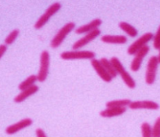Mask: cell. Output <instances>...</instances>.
I'll use <instances>...</instances> for the list:
<instances>
[{
  "label": "cell",
  "instance_id": "6da1fadb",
  "mask_svg": "<svg viewBox=\"0 0 160 137\" xmlns=\"http://www.w3.org/2000/svg\"><path fill=\"white\" fill-rule=\"evenodd\" d=\"M75 23H66L64 26L62 27L61 29H59V31L57 33L53 39L51 41V46L53 49L58 48L59 46L62 45V43L63 42V40L66 39V37L68 36L69 33H70L75 29Z\"/></svg>",
  "mask_w": 160,
  "mask_h": 137
},
{
  "label": "cell",
  "instance_id": "7a4b0ae2",
  "mask_svg": "<svg viewBox=\"0 0 160 137\" xmlns=\"http://www.w3.org/2000/svg\"><path fill=\"white\" fill-rule=\"evenodd\" d=\"M159 63V60L157 56H152L148 60L145 76V81L147 85H152L156 81L158 68Z\"/></svg>",
  "mask_w": 160,
  "mask_h": 137
},
{
  "label": "cell",
  "instance_id": "3957f363",
  "mask_svg": "<svg viewBox=\"0 0 160 137\" xmlns=\"http://www.w3.org/2000/svg\"><path fill=\"white\" fill-rule=\"evenodd\" d=\"M50 68V54L47 51H43L40 54L39 69L38 72V82H44L47 79Z\"/></svg>",
  "mask_w": 160,
  "mask_h": 137
},
{
  "label": "cell",
  "instance_id": "277c9868",
  "mask_svg": "<svg viewBox=\"0 0 160 137\" xmlns=\"http://www.w3.org/2000/svg\"><path fill=\"white\" fill-rule=\"evenodd\" d=\"M61 3H52L50 7H48V9L46 10V12L43 14L41 17H39L38 21L36 22L35 24H34V28L35 29H40L41 28L46 25V23H48L52 17H53L56 13H58L60 9H61Z\"/></svg>",
  "mask_w": 160,
  "mask_h": 137
},
{
  "label": "cell",
  "instance_id": "5b68a950",
  "mask_svg": "<svg viewBox=\"0 0 160 137\" xmlns=\"http://www.w3.org/2000/svg\"><path fill=\"white\" fill-rule=\"evenodd\" d=\"M60 58L62 60H78V59H90L95 58V53L92 51H70L61 53Z\"/></svg>",
  "mask_w": 160,
  "mask_h": 137
},
{
  "label": "cell",
  "instance_id": "8992f818",
  "mask_svg": "<svg viewBox=\"0 0 160 137\" xmlns=\"http://www.w3.org/2000/svg\"><path fill=\"white\" fill-rule=\"evenodd\" d=\"M153 33H146L143 35L141 36L134 43H132L129 47L128 48V55H134L136 52L141 50L142 47L147 46V44L153 39Z\"/></svg>",
  "mask_w": 160,
  "mask_h": 137
},
{
  "label": "cell",
  "instance_id": "52a82bcc",
  "mask_svg": "<svg viewBox=\"0 0 160 137\" xmlns=\"http://www.w3.org/2000/svg\"><path fill=\"white\" fill-rule=\"evenodd\" d=\"M150 51V47L147 46H145L142 47L141 50H139L135 54H134V59L132 60V63L130 64V69L133 72H137L142 64L143 59L146 58V56L148 54Z\"/></svg>",
  "mask_w": 160,
  "mask_h": 137
},
{
  "label": "cell",
  "instance_id": "ba28073f",
  "mask_svg": "<svg viewBox=\"0 0 160 137\" xmlns=\"http://www.w3.org/2000/svg\"><path fill=\"white\" fill-rule=\"evenodd\" d=\"M100 33H101V31H100L99 28H97V29L93 30L92 32H89L84 37H82V39H80L77 41H75L73 44L72 48L74 50H78L80 48H82L83 46H87L88 44H89L91 41H92L93 39H96L98 36H99Z\"/></svg>",
  "mask_w": 160,
  "mask_h": 137
},
{
  "label": "cell",
  "instance_id": "9c48e42d",
  "mask_svg": "<svg viewBox=\"0 0 160 137\" xmlns=\"http://www.w3.org/2000/svg\"><path fill=\"white\" fill-rule=\"evenodd\" d=\"M91 64L92 66V68H94V70L96 73L98 74V75L100 78L105 82H111L112 81V77L111 75L107 72V70L105 69V67L103 66V64L100 62V60L98 59L92 58L91 60Z\"/></svg>",
  "mask_w": 160,
  "mask_h": 137
},
{
  "label": "cell",
  "instance_id": "30bf717a",
  "mask_svg": "<svg viewBox=\"0 0 160 137\" xmlns=\"http://www.w3.org/2000/svg\"><path fill=\"white\" fill-rule=\"evenodd\" d=\"M128 107L131 110H158L159 105L158 103L152 100H138V101H131L128 104Z\"/></svg>",
  "mask_w": 160,
  "mask_h": 137
},
{
  "label": "cell",
  "instance_id": "8fae6325",
  "mask_svg": "<svg viewBox=\"0 0 160 137\" xmlns=\"http://www.w3.org/2000/svg\"><path fill=\"white\" fill-rule=\"evenodd\" d=\"M32 124H33V120L31 118H24L22 120L19 121L16 124L7 127L5 131H6L7 134H14L17 132H19L20 130H22V129H24L31 126Z\"/></svg>",
  "mask_w": 160,
  "mask_h": 137
},
{
  "label": "cell",
  "instance_id": "7c38bea8",
  "mask_svg": "<svg viewBox=\"0 0 160 137\" xmlns=\"http://www.w3.org/2000/svg\"><path fill=\"white\" fill-rule=\"evenodd\" d=\"M102 24V21L100 19H94L92 20V22H90L86 25L81 26L80 28H77L75 29V33L77 34H84V33H88L89 32H92L93 30L98 28V27Z\"/></svg>",
  "mask_w": 160,
  "mask_h": 137
},
{
  "label": "cell",
  "instance_id": "4fadbf2b",
  "mask_svg": "<svg viewBox=\"0 0 160 137\" xmlns=\"http://www.w3.org/2000/svg\"><path fill=\"white\" fill-rule=\"evenodd\" d=\"M39 91V87L37 85L32 86V87H30V88H27V89H24L22 91H21L19 94L17 95L15 99H14V101L16 102V103H22L24 100H26L27 99L30 97V96H32L33 94H36L37 92Z\"/></svg>",
  "mask_w": 160,
  "mask_h": 137
},
{
  "label": "cell",
  "instance_id": "5bb4252c",
  "mask_svg": "<svg viewBox=\"0 0 160 137\" xmlns=\"http://www.w3.org/2000/svg\"><path fill=\"white\" fill-rule=\"evenodd\" d=\"M127 111L126 107H106L105 110L100 111L99 115L102 118H109L121 116Z\"/></svg>",
  "mask_w": 160,
  "mask_h": 137
},
{
  "label": "cell",
  "instance_id": "9a60e30c",
  "mask_svg": "<svg viewBox=\"0 0 160 137\" xmlns=\"http://www.w3.org/2000/svg\"><path fill=\"white\" fill-rule=\"evenodd\" d=\"M101 41L107 44H116V45H122L128 41L127 37L124 35H110L105 34L101 37Z\"/></svg>",
  "mask_w": 160,
  "mask_h": 137
},
{
  "label": "cell",
  "instance_id": "2e32d148",
  "mask_svg": "<svg viewBox=\"0 0 160 137\" xmlns=\"http://www.w3.org/2000/svg\"><path fill=\"white\" fill-rule=\"evenodd\" d=\"M119 28H121L123 32L127 33L128 35L130 36L132 38L136 37L138 34V30L134 28V26L130 25L129 23H125V22H121L119 23Z\"/></svg>",
  "mask_w": 160,
  "mask_h": 137
},
{
  "label": "cell",
  "instance_id": "e0dca14e",
  "mask_svg": "<svg viewBox=\"0 0 160 137\" xmlns=\"http://www.w3.org/2000/svg\"><path fill=\"white\" fill-rule=\"evenodd\" d=\"M119 75H120L121 78L122 79V81H123V82L126 84V86H127L128 88H130V89H134V88H135V87H136V83L134 82V80L133 79V77L130 75V74H129L126 69L123 70L122 73H120Z\"/></svg>",
  "mask_w": 160,
  "mask_h": 137
},
{
  "label": "cell",
  "instance_id": "ac0fdd59",
  "mask_svg": "<svg viewBox=\"0 0 160 137\" xmlns=\"http://www.w3.org/2000/svg\"><path fill=\"white\" fill-rule=\"evenodd\" d=\"M38 81V76L35 75H29L27 79H25L22 82H21L18 86L20 91H22L24 89L30 88L32 86L34 85V83Z\"/></svg>",
  "mask_w": 160,
  "mask_h": 137
},
{
  "label": "cell",
  "instance_id": "d6986e66",
  "mask_svg": "<svg viewBox=\"0 0 160 137\" xmlns=\"http://www.w3.org/2000/svg\"><path fill=\"white\" fill-rule=\"evenodd\" d=\"M100 62H101V63L103 64V66L105 67V69L107 70L108 73L111 75L112 78H115V77L118 75V73L117 72V70L115 69L114 66L111 63V60H108V59L105 58H102L100 59Z\"/></svg>",
  "mask_w": 160,
  "mask_h": 137
},
{
  "label": "cell",
  "instance_id": "ffe728a7",
  "mask_svg": "<svg viewBox=\"0 0 160 137\" xmlns=\"http://www.w3.org/2000/svg\"><path fill=\"white\" fill-rule=\"evenodd\" d=\"M131 103L130 99H118L112 100L106 103V107H126Z\"/></svg>",
  "mask_w": 160,
  "mask_h": 137
},
{
  "label": "cell",
  "instance_id": "44dd1931",
  "mask_svg": "<svg viewBox=\"0 0 160 137\" xmlns=\"http://www.w3.org/2000/svg\"><path fill=\"white\" fill-rule=\"evenodd\" d=\"M141 134L143 137H151L152 136V127L150 124L145 122L141 124Z\"/></svg>",
  "mask_w": 160,
  "mask_h": 137
},
{
  "label": "cell",
  "instance_id": "7402d4cb",
  "mask_svg": "<svg viewBox=\"0 0 160 137\" xmlns=\"http://www.w3.org/2000/svg\"><path fill=\"white\" fill-rule=\"evenodd\" d=\"M20 33L19 29H14L13 31H11L10 33V34L7 36L6 39L4 40V44L7 45V46H10V45H12L14 43V41L17 39V38L18 37Z\"/></svg>",
  "mask_w": 160,
  "mask_h": 137
},
{
  "label": "cell",
  "instance_id": "603a6c76",
  "mask_svg": "<svg viewBox=\"0 0 160 137\" xmlns=\"http://www.w3.org/2000/svg\"><path fill=\"white\" fill-rule=\"evenodd\" d=\"M111 63L113 64L115 69L117 70V72H118V74H120V73H122L123 70H125L124 66L122 65V63H121V61H120L117 57H112L111 58Z\"/></svg>",
  "mask_w": 160,
  "mask_h": 137
},
{
  "label": "cell",
  "instance_id": "cb8c5ba5",
  "mask_svg": "<svg viewBox=\"0 0 160 137\" xmlns=\"http://www.w3.org/2000/svg\"><path fill=\"white\" fill-rule=\"evenodd\" d=\"M152 136L160 137V117L156 119L152 127Z\"/></svg>",
  "mask_w": 160,
  "mask_h": 137
},
{
  "label": "cell",
  "instance_id": "d4e9b609",
  "mask_svg": "<svg viewBox=\"0 0 160 137\" xmlns=\"http://www.w3.org/2000/svg\"><path fill=\"white\" fill-rule=\"evenodd\" d=\"M153 46L156 50H159L160 48V26L158 27L157 32L153 35Z\"/></svg>",
  "mask_w": 160,
  "mask_h": 137
},
{
  "label": "cell",
  "instance_id": "484cf974",
  "mask_svg": "<svg viewBox=\"0 0 160 137\" xmlns=\"http://www.w3.org/2000/svg\"><path fill=\"white\" fill-rule=\"evenodd\" d=\"M36 136L37 137H46V134L45 133V131L41 129H37L35 131Z\"/></svg>",
  "mask_w": 160,
  "mask_h": 137
},
{
  "label": "cell",
  "instance_id": "4316f807",
  "mask_svg": "<svg viewBox=\"0 0 160 137\" xmlns=\"http://www.w3.org/2000/svg\"><path fill=\"white\" fill-rule=\"evenodd\" d=\"M7 51V45L3 44L0 46V58H3V56L4 55V53Z\"/></svg>",
  "mask_w": 160,
  "mask_h": 137
},
{
  "label": "cell",
  "instance_id": "83f0119b",
  "mask_svg": "<svg viewBox=\"0 0 160 137\" xmlns=\"http://www.w3.org/2000/svg\"><path fill=\"white\" fill-rule=\"evenodd\" d=\"M158 60H159V63H160V48H159V54L158 56Z\"/></svg>",
  "mask_w": 160,
  "mask_h": 137
}]
</instances>
